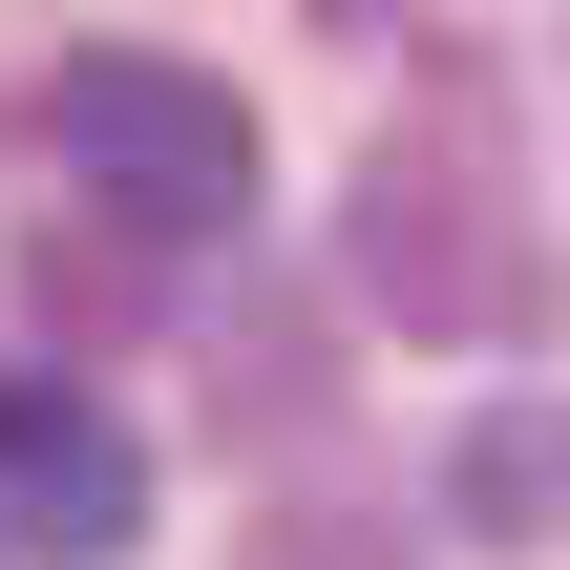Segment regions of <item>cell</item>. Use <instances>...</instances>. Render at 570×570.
I'll list each match as a JSON object with an SVG mask.
<instances>
[{"label":"cell","mask_w":570,"mask_h":570,"mask_svg":"<svg viewBox=\"0 0 570 570\" xmlns=\"http://www.w3.org/2000/svg\"><path fill=\"white\" fill-rule=\"evenodd\" d=\"M360 296L402 338H529L550 317V233H529V148L487 63H423V106L360 148Z\"/></svg>","instance_id":"1"},{"label":"cell","mask_w":570,"mask_h":570,"mask_svg":"<svg viewBox=\"0 0 570 570\" xmlns=\"http://www.w3.org/2000/svg\"><path fill=\"white\" fill-rule=\"evenodd\" d=\"M42 148L127 212V233H233L254 212V106L169 42H63L42 63Z\"/></svg>","instance_id":"2"},{"label":"cell","mask_w":570,"mask_h":570,"mask_svg":"<svg viewBox=\"0 0 570 570\" xmlns=\"http://www.w3.org/2000/svg\"><path fill=\"white\" fill-rule=\"evenodd\" d=\"M0 550H42V570H127L148 550V444L85 381H0Z\"/></svg>","instance_id":"3"},{"label":"cell","mask_w":570,"mask_h":570,"mask_svg":"<svg viewBox=\"0 0 570 570\" xmlns=\"http://www.w3.org/2000/svg\"><path fill=\"white\" fill-rule=\"evenodd\" d=\"M444 529L465 550H570V402H487L444 444Z\"/></svg>","instance_id":"4"},{"label":"cell","mask_w":570,"mask_h":570,"mask_svg":"<svg viewBox=\"0 0 570 570\" xmlns=\"http://www.w3.org/2000/svg\"><path fill=\"white\" fill-rule=\"evenodd\" d=\"M254 570H381V550H360L338 508H296V529H254Z\"/></svg>","instance_id":"5"}]
</instances>
